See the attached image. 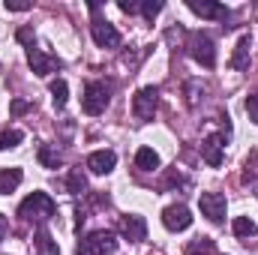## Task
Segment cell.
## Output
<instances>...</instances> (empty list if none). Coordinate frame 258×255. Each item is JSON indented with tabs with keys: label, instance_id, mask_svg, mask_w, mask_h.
<instances>
[{
	"label": "cell",
	"instance_id": "1",
	"mask_svg": "<svg viewBox=\"0 0 258 255\" xmlns=\"http://www.w3.org/2000/svg\"><path fill=\"white\" fill-rule=\"evenodd\" d=\"M57 213V204L48 192H30L21 204H18V216L24 222H36V225H45L51 216Z\"/></svg>",
	"mask_w": 258,
	"mask_h": 255
},
{
	"label": "cell",
	"instance_id": "2",
	"mask_svg": "<svg viewBox=\"0 0 258 255\" xmlns=\"http://www.w3.org/2000/svg\"><path fill=\"white\" fill-rule=\"evenodd\" d=\"M108 102H111V87H108L105 81H87V84H84V96H81L84 114L96 117V114H102V111L108 108Z\"/></svg>",
	"mask_w": 258,
	"mask_h": 255
},
{
	"label": "cell",
	"instance_id": "3",
	"mask_svg": "<svg viewBox=\"0 0 258 255\" xmlns=\"http://www.w3.org/2000/svg\"><path fill=\"white\" fill-rule=\"evenodd\" d=\"M186 51H189V57H192L195 63H201L204 69H213L216 66V45L201 30H195V33L186 36Z\"/></svg>",
	"mask_w": 258,
	"mask_h": 255
},
{
	"label": "cell",
	"instance_id": "4",
	"mask_svg": "<svg viewBox=\"0 0 258 255\" xmlns=\"http://www.w3.org/2000/svg\"><path fill=\"white\" fill-rule=\"evenodd\" d=\"M114 249H117V237L108 228L93 231L78 243V255H114Z\"/></svg>",
	"mask_w": 258,
	"mask_h": 255
},
{
	"label": "cell",
	"instance_id": "5",
	"mask_svg": "<svg viewBox=\"0 0 258 255\" xmlns=\"http://www.w3.org/2000/svg\"><path fill=\"white\" fill-rule=\"evenodd\" d=\"M156 105H159V87H141L138 93H135V99H132V114L144 123V120H153V114H156Z\"/></svg>",
	"mask_w": 258,
	"mask_h": 255
},
{
	"label": "cell",
	"instance_id": "6",
	"mask_svg": "<svg viewBox=\"0 0 258 255\" xmlns=\"http://www.w3.org/2000/svg\"><path fill=\"white\" fill-rule=\"evenodd\" d=\"M90 36H93V42L99 48H120V33H117V27L108 18H99L96 15L90 21Z\"/></svg>",
	"mask_w": 258,
	"mask_h": 255
},
{
	"label": "cell",
	"instance_id": "7",
	"mask_svg": "<svg viewBox=\"0 0 258 255\" xmlns=\"http://www.w3.org/2000/svg\"><path fill=\"white\" fill-rule=\"evenodd\" d=\"M198 207H201V213L210 219V222H222L225 219V210H228V201H225V195H219V192H201L198 195Z\"/></svg>",
	"mask_w": 258,
	"mask_h": 255
},
{
	"label": "cell",
	"instance_id": "8",
	"mask_svg": "<svg viewBox=\"0 0 258 255\" xmlns=\"http://www.w3.org/2000/svg\"><path fill=\"white\" fill-rule=\"evenodd\" d=\"M27 51V63L33 69V75H39V78H48L54 69H60V60L54 57V54H45L42 48H36V45H30V48H24Z\"/></svg>",
	"mask_w": 258,
	"mask_h": 255
},
{
	"label": "cell",
	"instance_id": "9",
	"mask_svg": "<svg viewBox=\"0 0 258 255\" xmlns=\"http://www.w3.org/2000/svg\"><path fill=\"white\" fill-rule=\"evenodd\" d=\"M162 225H165L168 231H186V228L192 225L189 207H186V204H168V207L162 210Z\"/></svg>",
	"mask_w": 258,
	"mask_h": 255
},
{
	"label": "cell",
	"instance_id": "10",
	"mask_svg": "<svg viewBox=\"0 0 258 255\" xmlns=\"http://www.w3.org/2000/svg\"><path fill=\"white\" fill-rule=\"evenodd\" d=\"M117 231H120L126 240H132V243H141V240L147 237V222H144V216H138V213H126V216H120Z\"/></svg>",
	"mask_w": 258,
	"mask_h": 255
},
{
	"label": "cell",
	"instance_id": "11",
	"mask_svg": "<svg viewBox=\"0 0 258 255\" xmlns=\"http://www.w3.org/2000/svg\"><path fill=\"white\" fill-rule=\"evenodd\" d=\"M201 159H204L210 168H219V165H222V159H225V144H222L219 135H210V138L201 141Z\"/></svg>",
	"mask_w": 258,
	"mask_h": 255
},
{
	"label": "cell",
	"instance_id": "12",
	"mask_svg": "<svg viewBox=\"0 0 258 255\" xmlns=\"http://www.w3.org/2000/svg\"><path fill=\"white\" fill-rule=\"evenodd\" d=\"M186 6L192 9L195 15H201V18H216V21H225V18L231 15L222 3H213V0H186Z\"/></svg>",
	"mask_w": 258,
	"mask_h": 255
},
{
	"label": "cell",
	"instance_id": "13",
	"mask_svg": "<svg viewBox=\"0 0 258 255\" xmlns=\"http://www.w3.org/2000/svg\"><path fill=\"white\" fill-rule=\"evenodd\" d=\"M114 165H117L114 150H93V153L87 156V168H90L93 174H111Z\"/></svg>",
	"mask_w": 258,
	"mask_h": 255
},
{
	"label": "cell",
	"instance_id": "14",
	"mask_svg": "<svg viewBox=\"0 0 258 255\" xmlns=\"http://www.w3.org/2000/svg\"><path fill=\"white\" fill-rule=\"evenodd\" d=\"M249 48H252V36L243 33V36L237 39V45H234L231 60H228V66H231L234 72H246V69H249Z\"/></svg>",
	"mask_w": 258,
	"mask_h": 255
},
{
	"label": "cell",
	"instance_id": "15",
	"mask_svg": "<svg viewBox=\"0 0 258 255\" xmlns=\"http://www.w3.org/2000/svg\"><path fill=\"white\" fill-rule=\"evenodd\" d=\"M33 249H36V255H60L57 240L48 234V228H45V225H39V228H36V234H33Z\"/></svg>",
	"mask_w": 258,
	"mask_h": 255
},
{
	"label": "cell",
	"instance_id": "16",
	"mask_svg": "<svg viewBox=\"0 0 258 255\" xmlns=\"http://www.w3.org/2000/svg\"><path fill=\"white\" fill-rule=\"evenodd\" d=\"M24 180V171L21 168H0V195H9L21 186Z\"/></svg>",
	"mask_w": 258,
	"mask_h": 255
},
{
	"label": "cell",
	"instance_id": "17",
	"mask_svg": "<svg viewBox=\"0 0 258 255\" xmlns=\"http://www.w3.org/2000/svg\"><path fill=\"white\" fill-rule=\"evenodd\" d=\"M135 168H138V171H153V168H159V153H156L153 147H138V153H135Z\"/></svg>",
	"mask_w": 258,
	"mask_h": 255
},
{
	"label": "cell",
	"instance_id": "18",
	"mask_svg": "<svg viewBox=\"0 0 258 255\" xmlns=\"http://www.w3.org/2000/svg\"><path fill=\"white\" fill-rule=\"evenodd\" d=\"M48 90H51V102H54V108H57V111H63L66 99H69V84H66L63 78H54V81L48 84Z\"/></svg>",
	"mask_w": 258,
	"mask_h": 255
},
{
	"label": "cell",
	"instance_id": "19",
	"mask_svg": "<svg viewBox=\"0 0 258 255\" xmlns=\"http://www.w3.org/2000/svg\"><path fill=\"white\" fill-rule=\"evenodd\" d=\"M66 189H69V195H84V192H87V177H84L81 168H72V171H69Z\"/></svg>",
	"mask_w": 258,
	"mask_h": 255
},
{
	"label": "cell",
	"instance_id": "20",
	"mask_svg": "<svg viewBox=\"0 0 258 255\" xmlns=\"http://www.w3.org/2000/svg\"><path fill=\"white\" fill-rule=\"evenodd\" d=\"M231 231H234L237 237H255V234H258V225L249 219V216H237V219L231 222Z\"/></svg>",
	"mask_w": 258,
	"mask_h": 255
},
{
	"label": "cell",
	"instance_id": "21",
	"mask_svg": "<svg viewBox=\"0 0 258 255\" xmlns=\"http://www.w3.org/2000/svg\"><path fill=\"white\" fill-rule=\"evenodd\" d=\"M183 255H213V240L210 237H195Z\"/></svg>",
	"mask_w": 258,
	"mask_h": 255
},
{
	"label": "cell",
	"instance_id": "22",
	"mask_svg": "<svg viewBox=\"0 0 258 255\" xmlns=\"http://www.w3.org/2000/svg\"><path fill=\"white\" fill-rule=\"evenodd\" d=\"M39 162H42V168H60L63 159H60V153H54L48 144H42V147H39Z\"/></svg>",
	"mask_w": 258,
	"mask_h": 255
},
{
	"label": "cell",
	"instance_id": "23",
	"mask_svg": "<svg viewBox=\"0 0 258 255\" xmlns=\"http://www.w3.org/2000/svg\"><path fill=\"white\" fill-rule=\"evenodd\" d=\"M21 141H24V132H21V129H6V132H0V150L18 147Z\"/></svg>",
	"mask_w": 258,
	"mask_h": 255
},
{
	"label": "cell",
	"instance_id": "24",
	"mask_svg": "<svg viewBox=\"0 0 258 255\" xmlns=\"http://www.w3.org/2000/svg\"><path fill=\"white\" fill-rule=\"evenodd\" d=\"M159 12H162V3H159V0H156V3H153V0H144V3H141V15H144L147 21H153Z\"/></svg>",
	"mask_w": 258,
	"mask_h": 255
},
{
	"label": "cell",
	"instance_id": "25",
	"mask_svg": "<svg viewBox=\"0 0 258 255\" xmlns=\"http://www.w3.org/2000/svg\"><path fill=\"white\" fill-rule=\"evenodd\" d=\"M246 114H249V120L258 126V93L246 96Z\"/></svg>",
	"mask_w": 258,
	"mask_h": 255
},
{
	"label": "cell",
	"instance_id": "26",
	"mask_svg": "<svg viewBox=\"0 0 258 255\" xmlns=\"http://www.w3.org/2000/svg\"><path fill=\"white\" fill-rule=\"evenodd\" d=\"M15 39L24 45V48H30V45H36V39H33V33H30V27H21L18 33H15Z\"/></svg>",
	"mask_w": 258,
	"mask_h": 255
},
{
	"label": "cell",
	"instance_id": "27",
	"mask_svg": "<svg viewBox=\"0 0 258 255\" xmlns=\"http://www.w3.org/2000/svg\"><path fill=\"white\" fill-rule=\"evenodd\" d=\"M9 111L18 117V114H24V111H30V102H24V99H12V105H9Z\"/></svg>",
	"mask_w": 258,
	"mask_h": 255
},
{
	"label": "cell",
	"instance_id": "28",
	"mask_svg": "<svg viewBox=\"0 0 258 255\" xmlns=\"http://www.w3.org/2000/svg\"><path fill=\"white\" fill-rule=\"evenodd\" d=\"M243 180L249 183V180H255V153L246 159V171H243Z\"/></svg>",
	"mask_w": 258,
	"mask_h": 255
},
{
	"label": "cell",
	"instance_id": "29",
	"mask_svg": "<svg viewBox=\"0 0 258 255\" xmlns=\"http://www.w3.org/2000/svg\"><path fill=\"white\" fill-rule=\"evenodd\" d=\"M186 93H189V99H186V102H189V105H198V96H195V93H198V81H189V84H186Z\"/></svg>",
	"mask_w": 258,
	"mask_h": 255
},
{
	"label": "cell",
	"instance_id": "30",
	"mask_svg": "<svg viewBox=\"0 0 258 255\" xmlns=\"http://www.w3.org/2000/svg\"><path fill=\"white\" fill-rule=\"evenodd\" d=\"M117 6H120V9H123L126 15H132V12H138V9H141V3H129V0H120Z\"/></svg>",
	"mask_w": 258,
	"mask_h": 255
},
{
	"label": "cell",
	"instance_id": "31",
	"mask_svg": "<svg viewBox=\"0 0 258 255\" xmlns=\"http://www.w3.org/2000/svg\"><path fill=\"white\" fill-rule=\"evenodd\" d=\"M6 9H9V12H27L30 3H9V0H6Z\"/></svg>",
	"mask_w": 258,
	"mask_h": 255
},
{
	"label": "cell",
	"instance_id": "32",
	"mask_svg": "<svg viewBox=\"0 0 258 255\" xmlns=\"http://www.w3.org/2000/svg\"><path fill=\"white\" fill-rule=\"evenodd\" d=\"M6 231H9V219L0 213V243H3V237H6Z\"/></svg>",
	"mask_w": 258,
	"mask_h": 255
}]
</instances>
